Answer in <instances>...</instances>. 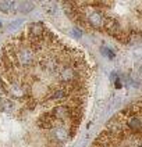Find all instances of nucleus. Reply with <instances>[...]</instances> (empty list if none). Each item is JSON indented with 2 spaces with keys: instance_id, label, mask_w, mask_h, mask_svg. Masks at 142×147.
<instances>
[{
  "instance_id": "3",
  "label": "nucleus",
  "mask_w": 142,
  "mask_h": 147,
  "mask_svg": "<svg viewBox=\"0 0 142 147\" xmlns=\"http://www.w3.org/2000/svg\"><path fill=\"white\" fill-rule=\"evenodd\" d=\"M91 147H141V100L117 113Z\"/></svg>"
},
{
  "instance_id": "1",
  "label": "nucleus",
  "mask_w": 142,
  "mask_h": 147,
  "mask_svg": "<svg viewBox=\"0 0 142 147\" xmlns=\"http://www.w3.org/2000/svg\"><path fill=\"white\" fill-rule=\"evenodd\" d=\"M86 54L43 22L10 36L0 50V147H64L89 101Z\"/></svg>"
},
{
  "instance_id": "2",
  "label": "nucleus",
  "mask_w": 142,
  "mask_h": 147,
  "mask_svg": "<svg viewBox=\"0 0 142 147\" xmlns=\"http://www.w3.org/2000/svg\"><path fill=\"white\" fill-rule=\"evenodd\" d=\"M63 7L75 24L121 43L141 32V1H66Z\"/></svg>"
}]
</instances>
